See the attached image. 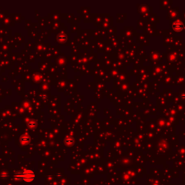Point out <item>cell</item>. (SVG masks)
Returning a JSON list of instances; mask_svg holds the SVG:
<instances>
[{
  "label": "cell",
  "mask_w": 185,
  "mask_h": 185,
  "mask_svg": "<svg viewBox=\"0 0 185 185\" xmlns=\"http://www.w3.org/2000/svg\"><path fill=\"white\" fill-rule=\"evenodd\" d=\"M15 178L16 180H23L27 183H30L35 179V174L31 170H25L21 173L17 174Z\"/></svg>",
  "instance_id": "cell-1"
}]
</instances>
